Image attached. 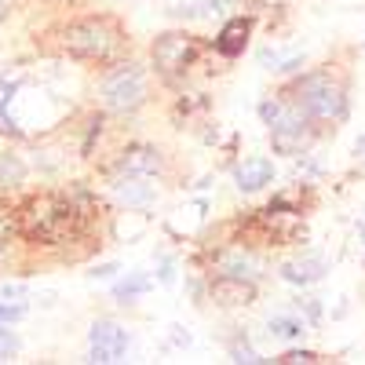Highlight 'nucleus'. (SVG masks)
Here are the masks:
<instances>
[{
    "label": "nucleus",
    "instance_id": "nucleus-1",
    "mask_svg": "<svg viewBox=\"0 0 365 365\" xmlns=\"http://www.w3.org/2000/svg\"><path fill=\"white\" fill-rule=\"evenodd\" d=\"M19 234L34 245H63V241L77 237L81 234V223L84 216L73 208L70 197H58V194H37L29 197L22 208H19Z\"/></svg>",
    "mask_w": 365,
    "mask_h": 365
},
{
    "label": "nucleus",
    "instance_id": "nucleus-2",
    "mask_svg": "<svg viewBox=\"0 0 365 365\" xmlns=\"http://www.w3.org/2000/svg\"><path fill=\"white\" fill-rule=\"evenodd\" d=\"M58 44H63L66 55L81 58V63L110 66V63L120 58L128 37H125V29L117 26V19H110V15H88V19H77V22L63 26Z\"/></svg>",
    "mask_w": 365,
    "mask_h": 365
},
{
    "label": "nucleus",
    "instance_id": "nucleus-3",
    "mask_svg": "<svg viewBox=\"0 0 365 365\" xmlns=\"http://www.w3.org/2000/svg\"><path fill=\"white\" fill-rule=\"evenodd\" d=\"M259 120L270 128V143L278 154H303L311 143V113L296 99H263L259 103Z\"/></svg>",
    "mask_w": 365,
    "mask_h": 365
},
{
    "label": "nucleus",
    "instance_id": "nucleus-4",
    "mask_svg": "<svg viewBox=\"0 0 365 365\" xmlns=\"http://www.w3.org/2000/svg\"><path fill=\"white\" fill-rule=\"evenodd\" d=\"M146 96H150L146 70L132 58H117L99 77V103L110 113H135L146 103Z\"/></svg>",
    "mask_w": 365,
    "mask_h": 365
},
{
    "label": "nucleus",
    "instance_id": "nucleus-5",
    "mask_svg": "<svg viewBox=\"0 0 365 365\" xmlns=\"http://www.w3.org/2000/svg\"><path fill=\"white\" fill-rule=\"evenodd\" d=\"M289 96L311 113V120H344L347 117L344 84L332 73H307V77H299Z\"/></svg>",
    "mask_w": 365,
    "mask_h": 365
},
{
    "label": "nucleus",
    "instance_id": "nucleus-6",
    "mask_svg": "<svg viewBox=\"0 0 365 365\" xmlns=\"http://www.w3.org/2000/svg\"><path fill=\"white\" fill-rule=\"evenodd\" d=\"M150 58H154V70L161 77H179L187 73L197 58H201V41L194 34H182V29H172V34H161L150 48Z\"/></svg>",
    "mask_w": 365,
    "mask_h": 365
},
{
    "label": "nucleus",
    "instance_id": "nucleus-7",
    "mask_svg": "<svg viewBox=\"0 0 365 365\" xmlns=\"http://www.w3.org/2000/svg\"><path fill=\"white\" fill-rule=\"evenodd\" d=\"M132 347V332L110 322V318H96L88 325V361H99V365H113V361H125Z\"/></svg>",
    "mask_w": 365,
    "mask_h": 365
},
{
    "label": "nucleus",
    "instance_id": "nucleus-8",
    "mask_svg": "<svg viewBox=\"0 0 365 365\" xmlns=\"http://www.w3.org/2000/svg\"><path fill=\"white\" fill-rule=\"evenodd\" d=\"M113 175H143V179H158L165 175V154L154 143H132L113 158Z\"/></svg>",
    "mask_w": 365,
    "mask_h": 365
},
{
    "label": "nucleus",
    "instance_id": "nucleus-9",
    "mask_svg": "<svg viewBox=\"0 0 365 365\" xmlns=\"http://www.w3.org/2000/svg\"><path fill=\"white\" fill-rule=\"evenodd\" d=\"M110 194H113V201L125 212H143V208L154 205V197H158V190L150 187L143 175H113Z\"/></svg>",
    "mask_w": 365,
    "mask_h": 365
},
{
    "label": "nucleus",
    "instance_id": "nucleus-10",
    "mask_svg": "<svg viewBox=\"0 0 365 365\" xmlns=\"http://www.w3.org/2000/svg\"><path fill=\"white\" fill-rule=\"evenodd\" d=\"M216 274L241 278V282H259L263 278V259L252 249H245V245H234V249H223L216 256Z\"/></svg>",
    "mask_w": 365,
    "mask_h": 365
},
{
    "label": "nucleus",
    "instance_id": "nucleus-11",
    "mask_svg": "<svg viewBox=\"0 0 365 365\" xmlns=\"http://www.w3.org/2000/svg\"><path fill=\"white\" fill-rule=\"evenodd\" d=\"M208 296L220 307H249L256 299V282H241V278H227V274H216L208 282Z\"/></svg>",
    "mask_w": 365,
    "mask_h": 365
},
{
    "label": "nucleus",
    "instance_id": "nucleus-12",
    "mask_svg": "<svg viewBox=\"0 0 365 365\" xmlns=\"http://www.w3.org/2000/svg\"><path fill=\"white\" fill-rule=\"evenodd\" d=\"M325 274H329V259H325L322 252H303V256L282 263V278H285L289 285H299V289L322 282Z\"/></svg>",
    "mask_w": 365,
    "mask_h": 365
},
{
    "label": "nucleus",
    "instance_id": "nucleus-13",
    "mask_svg": "<svg viewBox=\"0 0 365 365\" xmlns=\"http://www.w3.org/2000/svg\"><path fill=\"white\" fill-rule=\"evenodd\" d=\"M274 182V165L270 158H249V161H241L234 168V187L241 194H259L263 187H270Z\"/></svg>",
    "mask_w": 365,
    "mask_h": 365
},
{
    "label": "nucleus",
    "instance_id": "nucleus-14",
    "mask_svg": "<svg viewBox=\"0 0 365 365\" xmlns=\"http://www.w3.org/2000/svg\"><path fill=\"white\" fill-rule=\"evenodd\" d=\"M22 91V77H0V135H11V139H22V125L15 117V99Z\"/></svg>",
    "mask_w": 365,
    "mask_h": 365
},
{
    "label": "nucleus",
    "instance_id": "nucleus-15",
    "mask_svg": "<svg viewBox=\"0 0 365 365\" xmlns=\"http://www.w3.org/2000/svg\"><path fill=\"white\" fill-rule=\"evenodd\" d=\"M249 34H252V22L249 19H230L220 29V37H216V51L227 55V58H237L241 51L249 48Z\"/></svg>",
    "mask_w": 365,
    "mask_h": 365
},
{
    "label": "nucleus",
    "instance_id": "nucleus-16",
    "mask_svg": "<svg viewBox=\"0 0 365 365\" xmlns=\"http://www.w3.org/2000/svg\"><path fill=\"white\" fill-rule=\"evenodd\" d=\"M29 179V165L15 150H0V190H15Z\"/></svg>",
    "mask_w": 365,
    "mask_h": 365
},
{
    "label": "nucleus",
    "instance_id": "nucleus-17",
    "mask_svg": "<svg viewBox=\"0 0 365 365\" xmlns=\"http://www.w3.org/2000/svg\"><path fill=\"white\" fill-rule=\"evenodd\" d=\"M150 289H154V278H150L146 270H128L125 278L113 285V299H117V303H135V299L146 296Z\"/></svg>",
    "mask_w": 365,
    "mask_h": 365
},
{
    "label": "nucleus",
    "instance_id": "nucleus-18",
    "mask_svg": "<svg viewBox=\"0 0 365 365\" xmlns=\"http://www.w3.org/2000/svg\"><path fill=\"white\" fill-rule=\"evenodd\" d=\"M267 332L274 340H299L307 332V322L296 318V314H270L267 318Z\"/></svg>",
    "mask_w": 365,
    "mask_h": 365
},
{
    "label": "nucleus",
    "instance_id": "nucleus-19",
    "mask_svg": "<svg viewBox=\"0 0 365 365\" xmlns=\"http://www.w3.org/2000/svg\"><path fill=\"white\" fill-rule=\"evenodd\" d=\"M26 314H29V307H26V303H15V299H0V325H19Z\"/></svg>",
    "mask_w": 365,
    "mask_h": 365
},
{
    "label": "nucleus",
    "instance_id": "nucleus-20",
    "mask_svg": "<svg viewBox=\"0 0 365 365\" xmlns=\"http://www.w3.org/2000/svg\"><path fill=\"white\" fill-rule=\"evenodd\" d=\"M230 361H241V365H259V361H270V358H263L256 347H249V344H245V336H241V344H234V347H230Z\"/></svg>",
    "mask_w": 365,
    "mask_h": 365
},
{
    "label": "nucleus",
    "instance_id": "nucleus-21",
    "mask_svg": "<svg viewBox=\"0 0 365 365\" xmlns=\"http://www.w3.org/2000/svg\"><path fill=\"white\" fill-rule=\"evenodd\" d=\"M19 351H22V340L15 336L8 325H0V361H11Z\"/></svg>",
    "mask_w": 365,
    "mask_h": 365
},
{
    "label": "nucleus",
    "instance_id": "nucleus-22",
    "mask_svg": "<svg viewBox=\"0 0 365 365\" xmlns=\"http://www.w3.org/2000/svg\"><path fill=\"white\" fill-rule=\"evenodd\" d=\"M0 296H4V299H15V303H22V299L29 296V285H22V282H0Z\"/></svg>",
    "mask_w": 365,
    "mask_h": 365
},
{
    "label": "nucleus",
    "instance_id": "nucleus-23",
    "mask_svg": "<svg viewBox=\"0 0 365 365\" xmlns=\"http://www.w3.org/2000/svg\"><path fill=\"white\" fill-rule=\"evenodd\" d=\"M296 307H303V314H307L311 322H318V318H322V303H318L314 296H303V299H296Z\"/></svg>",
    "mask_w": 365,
    "mask_h": 365
},
{
    "label": "nucleus",
    "instance_id": "nucleus-24",
    "mask_svg": "<svg viewBox=\"0 0 365 365\" xmlns=\"http://www.w3.org/2000/svg\"><path fill=\"white\" fill-rule=\"evenodd\" d=\"M278 361H289V365H296V361H303V365H314V361H318V354H314V351H289V354H282Z\"/></svg>",
    "mask_w": 365,
    "mask_h": 365
},
{
    "label": "nucleus",
    "instance_id": "nucleus-25",
    "mask_svg": "<svg viewBox=\"0 0 365 365\" xmlns=\"http://www.w3.org/2000/svg\"><path fill=\"white\" fill-rule=\"evenodd\" d=\"M117 270H120L117 263H99L96 270H88V278H91V282H106V278H113Z\"/></svg>",
    "mask_w": 365,
    "mask_h": 365
},
{
    "label": "nucleus",
    "instance_id": "nucleus-26",
    "mask_svg": "<svg viewBox=\"0 0 365 365\" xmlns=\"http://www.w3.org/2000/svg\"><path fill=\"white\" fill-rule=\"evenodd\" d=\"M158 282H161V285H172V282H175V263H172L168 256H161V267H158Z\"/></svg>",
    "mask_w": 365,
    "mask_h": 365
},
{
    "label": "nucleus",
    "instance_id": "nucleus-27",
    "mask_svg": "<svg viewBox=\"0 0 365 365\" xmlns=\"http://www.w3.org/2000/svg\"><path fill=\"white\" fill-rule=\"evenodd\" d=\"M175 332H172V344L175 347H190V332H182V325H172Z\"/></svg>",
    "mask_w": 365,
    "mask_h": 365
},
{
    "label": "nucleus",
    "instance_id": "nucleus-28",
    "mask_svg": "<svg viewBox=\"0 0 365 365\" xmlns=\"http://www.w3.org/2000/svg\"><path fill=\"white\" fill-rule=\"evenodd\" d=\"M11 15V0H0V22H4Z\"/></svg>",
    "mask_w": 365,
    "mask_h": 365
},
{
    "label": "nucleus",
    "instance_id": "nucleus-29",
    "mask_svg": "<svg viewBox=\"0 0 365 365\" xmlns=\"http://www.w3.org/2000/svg\"><path fill=\"white\" fill-rule=\"evenodd\" d=\"M358 241H361V249H365V220L358 223Z\"/></svg>",
    "mask_w": 365,
    "mask_h": 365
},
{
    "label": "nucleus",
    "instance_id": "nucleus-30",
    "mask_svg": "<svg viewBox=\"0 0 365 365\" xmlns=\"http://www.w3.org/2000/svg\"><path fill=\"white\" fill-rule=\"evenodd\" d=\"M354 154H358V158H365V139H358V146H354Z\"/></svg>",
    "mask_w": 365,
    "mask_h": 365
}]
</instances>
